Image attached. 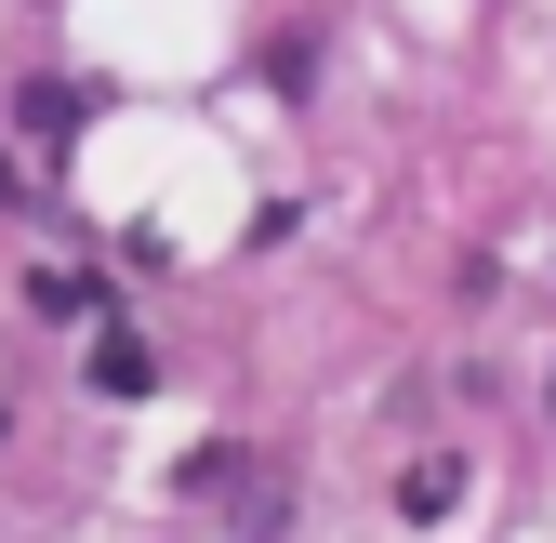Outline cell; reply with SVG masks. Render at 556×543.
<instances>
[{"instance_id": "1", "label": "cell", "mask_w": 556, "mask_h": 543, "mask_svg": "<svg viewBox=\"0 0 556 543\" xmlns=\"http://www.w3.org/2000/svg\"><path fill=\"white\" fill-rule=\"evenodd\" d=\"M93 384L106 397H147L160 384V345H147V331H93Z\"/></svg>"}, {"instance_id": "2", "label": "cell", "mask_w": 556, "mask_h": 543, "mask_svg": "<svg viewBox=\"0 0 556 543\" xmlns=\"http://www.w3.org/2000/svg\"><path fill=\"white\" fill-rule=\"evenodd\" d=\"M451 504H464V464H451V451H425V464L397 478V517H451Z\"/></svg>"}, {"instance_id": "3", "label": "cell", "mask_w": 556, "mask_h": 543, "mask_svg": "<svg viewBox=\"0 0 556 543\" xmlns=\"http://www.w3.org/2000/svg\"><path fill=\"white\" fill-rule=\"evenodd\" d=\"M0 213H14V173H0Z\"/></svg>"}, {"instance_id": "4", "label": "cell", "mask_w": 556, "mask_h": 543, "mask_svg": "<svg viewBox=\"0 0 556 543\" xmlns=\"http://www.w3.org/2000/svg\"><path fill=\"white\" fill-rule=\"evenodd\" d=\"M0 438H14V412H0Z\"/></svg>"}]
</instances>
